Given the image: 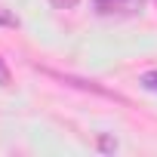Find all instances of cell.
Listing matches in <instances>:
<instances>
[{
	"mask_svg": "<svg viewBox=\"0 0 157 157\" xmlns=\"http://www.w3.org/2000/svg\"><path fill=\"white\" fill-rule=\"evenodd\" d=\"M49 3H52L56 10H74L77 3H80V0H49Z\"/></svg>",
	"mask_w": 157,
	"mask_h": 157,
	"instance_id": "cell-3",
	"label": "cell"
},
{
	"mask_svg": "<svg viewBox=\"0 0 157 157\" xmlns=\"http://www.w3.org/2000/svg\"><path fill=\"white\" fill-rule=\"evenodd\" d=\"M0 22H6V25H19V19H10L6 13H0Z\"/></svg>",
	"mask_w": 157,
	"mask_h": 157,
	"instance_id": "cell-6",
	"label": "cell"
},
{
	"mask_svg": "<svg viewBox=\"0 0 157 157\" xmlns=\"http://www.w3.org/2000/svg\"><path fill=\"white\" fill-rule=\"evenodd\" d=\"M0 86H10V68L3 65V59H0Z\"/></svg>",
	"mask_w": 157,
	"mask_h": 157,
	"instance_id": "cell-4",
	"label": "cell"
},
{
	"mask_svg": "<svg viewBox=\"0 0 157 157\" xmlns=\"http://www.w3.org/2000/svg\"><path fill=\"white\" fill-rule=\"evenodd\" d=\"M96 6H99V13H105V16H114V13L132 16V13L142 10V0H96Z\"/></svg>",
	"mask_w": 157,
	"mask_h": 157,
	"instance_id": "cell-1",
	"label": "cell"
},
{
	"mask_svg": "<svg viewBox=\"0 0 157 157\" xmlns=\"http://www.w3.org/2000/svg\"><path fill=\"white\" fill-rule=\"evenodd\" d=\"M139 83H142L145 90H151V93H157V68H154V71H145V74L139 77Z\"/></svg>",
	"mask_w": 157,
	"mask_h": 157,
	"instance_id": "cell-2",
	"label": "cell"
},
{
	"mask_svg": "<svg viewBox=\"0 0 157 157\" xmlns=\"http://www.w3.org/2000/svg\"><path fill=\"white\" fill-rule=\"evenodd\" d=\"M99 148H102V151H117V142H111L108 136H102V139H99Z\"/></svg>",
	"mask_w": 157,
	"mask_h": 157,
	"instance_id": "cell-5",
	"label": "cell"
}]
</instances>
